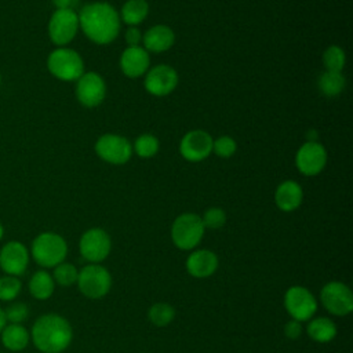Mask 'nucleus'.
<instances>
[{
    "label": "nucleus",
    "mask_w": 353,
    "mask_h": 353,
    "mask_svg": "<svg viewBox=\"0 0 353 353\" xmlns=\"http://www.w3.org/2000/svg\"><path fill=\"white\" fill-rule=\"evenodd\" d=\"M323 306L335 316H346L353 310V294L341 281L327 283L320 292Z\"/></svg>",
    "instance_id": "1a4fd4ad"
},
{
    "label": "nucleus",
    "mask_w": 353,
    "mask_h": 353,
    "mask_svg": "<svg viewBox=\"0 0 353 353\" xmlns=\"http://www.w3.org/2000/svg\"><path fill=\"white\" fill-rule=\"evenodd\" d=\"M76 81V98L83 106L95 108L102 103L106 95V84L98 73L84 72Z\"/></svg>",
    "instance_id": "f8f14e48"
},
{
    "label": "nucleus",
    "mask_w": 353,
    "mask_h": 353,
    "mask_svg": "<svg viewBox=\"0 0 353 353\" xmlns=\"http://www.w3.org/2000/svg\"><path fill=\"white\" fill-rule=\"evenodd\" d=\"M80 254L84 259L97 263L102 262L110 252L112 243L109 234L99 228H92L85 230L79 243Z\"/></svg>",
    "instance_id": "9b49d317"
},
{
    "label": "nucleus",
    "mask_w": 353,
    "mask_h": 353,
    "mask_svg": "<svg viewBox=\"0 0 353 353\" xmlns=\"http://www.w3.org/2000/svg\"><path fill=\"white\" fill-rule=\"evenodd\" d=\"M0 84H1V74H0Z\"/></svg>",
    "instance_id": "58836bf2"
},
{
    "label": "nucleus",
    "mask_w": 353,
    "mask_h": 353,
    "mask_svg": "<svg viewBox=\"0 0 353 353\" xmlns=\"http://www.w3.org/2000/svg\"><path fill=\"white\" fill-rule=\"evenodd\" d=\"M236 149H237V143L232 137L222 135L215 141H212V152L219 157H225V159L230 157L232 154H234Z\"/></svg>",
    "instance_id": "2f4dec72"
},
{
    "label": "nucleus",
    "mask_w": 353,
    "mask_h": 353,
    "mask_svg": "<svg viewBox=\"0 0 353 353\" xmlns=\"http://www.w3.org/2000/svg\"><path fill=\"white\" fill-rule=\"evenodd\" d=\"M48 72L62 81H76L84 73V62L79 52L68 47H58L47 58Z\"/></svg>",
    "instance_id": "20e7f679"
},
{
    "label": "nucleus",
    "mask_w": 353,
    "mask_h": 353,
    "mask_svg": "<svg viewBox=\"0 0 353 353\" xmlns=\"http://www.w3.org/2000/svg\"><path fill=\"white\" fill-rule=\"evenodd\" d=\"M159 139L152 134H142L134 142L135 153L143 159L154 156L159 150Z\"/></svg>",
    "instance_id": "c756f323"
},
{
    "label": "nucleus",
    "mask_w": 353,
    "mask_h": 353,
    "mask_svg": "<svg viewBox=\"0 0 353 353\" xmlns=\"http://www.w3.org/2000/svg\"><path fill=\"white\" fill-rule=\"evenodd\" d=\"M30 338L40 352L61 353L70 345L73 331L65 317L55 313H47L33 323Z\"/></svg>",
    "instance_id": "f03ea898"
},
{
    "label": "nucleus",
    "mask_w": 353,
    "mask_h": 353,
    "mask_svg": "<svg viewBox=\"0 0 353 353\" xmlns=\"http://www.w3.org/2000/svg\"><path fill=\"white\" fill-rule=\"evenodd\" d=\"M125 41L128 47H137L142 41V33L137 26H130L125 30Z\"/></svg>",
    "instance_id": "72a5a7b5"
},
{
    "label": "nucleus",
    "mask_w": 353,
    "mask_h": 353,
    "mask_svg": "<svg viewBox=\"0 0 353 353\" xmlns=\"http://www.w3.org/2000/svg\"><path fill=\"white\" fill-rule=\"evenodd\" d=\"M204 225L201 216L193 212H185L176 216L171 226L172 243L181 250L194 248L204 236Z\"/></svg>",
    "instance_id": "39448f33"
},
{
    "label": "nucleus",
    "mask_w": 353,
    "mask_h": 353,
    "mask_svg": "<svg viewBox=\"0 0 353 353\" xmlns=\"http://www.w3.org/2000/svg\"><path fill=\"white\" fill-rule=\"evenodd\" d=\"M327 163V152L325 148L316 142V141H307L305 142L296 152L295 164L301 174L313 176L323 171L324 165Z\"/></svg>",
    "instance_id": "ddd939ff"
},
{
    "label": "nucleus",
    "mask_w": 353,
    "mask_h": 353,
    "mask_svg": "<svg viewBox=\"0 0 353 353\" xmlns=\"http://www.w3.org/2000/svg\"><path fill=\"white\" fill-rule=\"evenodd\" d=\"M1 343L6 349L11 352H21L23 350L29 341L30 332L22 324H6V327L0 332Z\"/></svg>",
    "instance_id": "412c9836"
},
{
    "label": "nucleus",
    "mask_w": 353,
    "mask_h": 353,
    "mask_svg": "<svg viewBox=\"0 0 353 353\" xmlns=\"http://www.w3.org/2000/svg\"><path fill=\"white\" fill-rule=\"evenodd\" d=\"M79 15V26L97 44L112 43L120 32V15L113 6L105 1L85 4Z\"/></svg>",
    "instance_id": "f257e3e1"
},
{
    "label": "nucleus",
    "mask_w": 353,
    "mask_h": 353,
    "mask_svg": "<svg viewBox=\"0 0 353 353\" xmlns=\"http://www.w3.org/2000/svg\"><path fill=\"white\" fill-rule=\"evenodd\" d=\"M307 335L320 343L330 342L336 335V325L327 317H316L307 325Z\"/></svg>",
    "instance_id": "5701e85b"
},
{
    "label": "nucleus",
    "mask_w": 353,
    "mask_h": 353,
    "mask_svg": "<svg viewBox=\"0 0 353 353\" xmlns=\"http://www.w3.org/2000/svg\"><path fill=\"white\" fill-rule=\"evenodd\" d=\"M77 277H79V270L73 263H69V262L63 261V262H61L59 265H57L54 268L52 279L61 287L73 285L74 283H77Z\"/></svg>",
    "instance_id": "bb28decb"
},
{
    "label": "nucleus",
    "mask_w": 353,
    "mask_h": 353,
    "mask_svg": "<svg viewBox=\"0 0 353 353\" xmlns=\"http://www.w3.org/2000/svg\"><path fill=\"white\" fill-rule=\"evenodd\" d=\"M284 307L296 321L309 320L317 309V301L314 295L305 287L292 285L284 295Z\"/></svg>",
    "instance_id": "6e6552de"
},
{
    "label": "nucleus",
    "mask_w": 353,
    "mask_h": 353,
    "mask_svg": "<svg viewBox=\"0 0 353 353\" xmlns=\"http://www.w3.org/2000/svg\"><path fill=\"white\" fill-rule=\"evenodd\" d=\"M4 316L10 324H22L29 316V307L23 302H14L4 309Z\"/></svg>",
    "instance_id": "7c9ffc66"
},
{
    "label": "nucleus",
    "mask_w": 353,
    "mask_h": 353,
    "mask_svg": "<svg viewBox=\"0 0 353 353\" xmlns=\"http://www.w3.org/2000/svg\"><path fill=\"white\" fill-rule=\"evenodd\" d=\"M30 254L41 268H55L65 261L68 244L65 239L54 232L37 234L30 245Z\"/></svg>",
    "instance_id": "7ed1b4c3"
},
{
    "label": "nucleus",
    "mask_w": 353,
    "mask_h": 353,
    "mask_svg": "<svg viewBox=\"0 0 353 353\" xmlns=\"http://www.w3.org/2000/svg\"><path fill=\"white\" fill-rule=\"evenodd\" d=\"M284 334L287 338L290 339H296L301 336L302 334V325L299 321L296 320H290L285 325H284Z\"/></svg>",
    "instance_id": "f704fd0d"
},
{
    "label": "nucleus",
    "mask_w": 353,
    "mask_h": 353,
    "mask_svg": "<svg viewBox=\"0 0 353 353\" xmlns=\"http://www.w3.org/2000/svg\"><path fill=\"white\" fill-rule=\"evenodd\" d=\"M3 236H4V228H3V225L0 223V240L3 239Z\"/></svg>",
    "instance_id": "4c0bfd02"
},
{
    "label": "nucleus",
    "mask_w": 353,
    "mask_h": 353,
    "mask_svg": "<svg viewBox=\"0 0 353 353\" xmlns=\"http://www.w3.org/2000/svg\"><path fill=\"white\" fill-rule=\"evenodd\" d=\"M186 269L196 279H205L218 269V256L210 250H197L186 259Z\"/></svg>",
    "instance_id": "a211bd4d"
},
{
    "label": "nucleus",
    "mask_w": 353,
    "mask_h": 353,
    "mask_svg": "<svg viewBox=\"0 0 353 353\" xmlns=\"http://www.w3.org/2000/svg\"><path fill=\"white\" fill-rule=\"evenodd\" d=\"M149 54L148 51L141 47V46H137V47H127L121 57H120V68H121V72L131 77V79H135V77H139L142 76L143 73L148 72V68H149Z\"/></svg>",
    "instance_id": "f3484780"
},
{
    "label": "nucleus",
    "mask_w": 353,
    "mask_h": 353,
    "mask_svg": "<svg viewBox=\"0 0 353 353\" xmlns=\"http://www.w3.org/2000/svg\"><path fill=\"white\" fill-rule=\"evenodd\" d=\"M29 265V251L21 241H7L0 250V269L10 276H22Z\"/></svg>",
    "instance_id": "4468645a"
},
{
    "label": "nucleus",
    "mask_w": 353,
    "mask_h": 353,
    "mask_svg": "<svg viewBox=\"0 0 353 353\" xmlns=\"http://www.w3.org/2000/svg\"><path fill=\"white\" fill-rule=\"evenodd\" d=\"M212 137L203 130H193L183 135L179 152L188 161H201L212 152Z\"/></svg>",
    "instance_id": "2eb2a0df"
},
{
    "label": "nucleus",
    "mask_w": 353,
    "mask_h": 353,
    "mask_svg": "<svg viewBox=\"0 0 353 353\" xmlns=\"http://www.w3.org/2000/svg\"><path fill=\"white\" fill-rule=\"evenodd\" d=\"M148 316H149V320L152 324H154L157 327H164V325H168L174 320L175 309L170 303L159 302V303H154L150 306Z\"/></svg>",
    "instance_id": "a878e982"
},
{
    "label": "nucleus",
    "mask_w": 353,
    "mask_h": 353,
    "mask_svg": "<svg viewBox=\"0 0 353 353\" xmlns=\"http://www.w3.org/2000/svg\"><path fill=\"white\" fill-rule=\"evenodd\" d=\"M55 290V281L52 276L46 270H37L29 280V292L39 301L48 299Z\"/></svg>",
    "instance_id": "4be33fe9"
},
{
    "label": "nucleus",
    "mask_w": 353,
    "mask_h": 353,
    "mask_svg": "<svg viewBox=\"0 0 353 353\" xmlns=\"http://www.w3.org/2000/svg\"><path fill=\"white\" fill-rule=\"evenodd\" d=\"M95 152L106 163L124 164L131 159L132 145L121 135L105 134L95 142Z\"/></svg>",
    "instance_id": "9d476101"
},
{
    "label": "nucleus",
    "mask_w": 353,
    "mask_h": 353,
    "mask_svg": "<svg viewBox=\"0 0 353 353\" xmlns=\"http://www.w3.org/2000/svg\"><path fill=\"white\" fill-rule=\"evenodd\" d=\"M174 40L175 34L167 25H154L149 28L142 37L145 50L156 54L170 50L174 44Z\"/></svg>",
    "instance_id": "6ab92c4d"
},
{
    "label": "nucleus",
    "mask_w": 353,
    "mask_h": 353,
    "mask_svg": "<svg viewBox=\"0 0 353 353\" xmlns=\"http://www.w3.org/2000/svg\"><path fill=\"white\" fill-rule=\"evenodd\" d=\"M149 12V4L146 0H127L121 7L120 18L130 26L141 23Z\"/></svg>",
    "instance_id": "b1692460"
},
{
    "label": "nucleus",
    "mask_w": 353,
    "mask_h": 353,
    "mask_svg": "<svg viewBox=\"0 0 353 353\" xmlns=\"http://www.w3.org/2000/svg\"><path fill=\"white\" fill-rule=\"evenodd\" d=\"M302 197H303V193H302L301 185L291 179L281 182L277 186L274 193L276 205L285 212H291L296 210L302 203Z\"/></svg>",
    "instance_id": "aec40b11"
},
{
    "label": "nucleus",
    "mask_w": 353,
    "mask_h": 353,
    "mask_svg": "<svg viewBox=\"0 0 353 353\" xmlns=\"http://www.w3.org/2000/svg\"><path fill=\"white\" fill-rule=\"evenodd\" d=\"M6 324H7V321H6V316H4V309L0 307V332L6 327Z\"/></svg>",
    "instance_id": "e433bc0d"
},
{
    "label": "nucleus",
    "mask_w": 353,
    "mask_h": 353,
    "mask_svg": "<svg viewBox=\"0 0 353 353\" xmlns=\"http://www.w3.org/2000/svg\"><path fill=\"white\" fill-rule=\"evenodd\" d=\"M55 7L57 8H70L73 10L74 4L79 1V0H52Z\"/></svg>",
    "instance_id": "c9c22d12"
},
{
    "label": "nucleus",
    "mask_w": 353,
    "mask_h": 353,
    "mask_svg": "<svg viewBox=\"0 0 353 353\" xmlns=\"http://www.w3.org/2000/svg\"><path fill=\"white\" fill-rule=\"evenodd\" d=\"M319 88L327 97H336L345 88V77L341 72H324L319 79Z\"/></svg>",
    "instance_id": "393cba45"
},
{
    "label": "nucleus",
    "mask_w": 353,
    "mask_h": 353,
    "mask_svg": "<svg viewBox=\"0 0 353 353\" xmlns=\"http://www.w3.org/2000/svg\"><path fill=\"white\" fill-rule=\"evenodd\" d=\"M77 285L81 294L90 299L105 296L112 287V276L101 265H87L79 272Z\"/></svg>",
    "instance_id": "423d86ee"
},
{
    "label": "nucleus",
    "mask_w": 353,
    "mask_h": 353,
    "mask_svg": "<svg viewBox=\"0 0 353 353\" xmlns=\"http://www.w3.org/2000/svg\"><path fill=\"white\" fill-rule=\"evenodd\" d=\"M79 15L70 8H57L48 21V36L50 40L63 47L69 44L79 30Z\"/></svg>",
    "instance_id": "0eeeda50"
},
{
    "label": "nucleus",
    "mask_w": 353,
    "mask_h": 353,
    "mask_svg": "<svg viewBox=\"0 0 353 353\" xmlns=\"http://www.w3.org/2000/svg\"><path fill=\"white\" fill-rule=\"evenodd\" d=\"M345 52L339 46H330L323 54V63L328 72H341L345 66Z\"/></svg>",
    "instance_id": "cd10ccee"
},
{
    "label": "nucleus",
    "mask_w": 353,
    "mask_h": 353,
    "mask_svg": "<svg viewBox=\"0 0 353 353\" xmlns=\"http://www.w3.org/2000/svg\"><path fill=\"white\" fill-rule=\"evenodd\" d=\"M22 290V283L17 276L4 274L0 277V301H14Z\"/></svg>",
    "instance_id": "c85d7f7f"
},
{
    "label": "nucleus",
    "mask_w": 353,
    "mask_h": 353,
    "mask_svg": "<svg viewBox=\"0 0 353 353\" xmlns=\"http://www.w3.org/2000/svg\"><path fill=\"white\" fill-rule=\"evenodd\" d=\"M178 84V73L170 65H157L152 68L145 77V88L154 97L168 95Z\"/></svg>",
    "instance_id": "dca6fc26"
},
{
    "label": "nucleus",
    "mask_w": 353,
    "mask_h": 353,
    "mask_svg": "<svg viewBox=\"0 0 353 353\" xmlns=\"http://www.w3.org/2000/svg\"><path fill=\"white\" fill-rule=\"evenodd\" d=\"M203 225L204 228H208V229H219L225 225L226 222V214L222 208H218V207H212V208H208L203 218Z\"/></svg>",
    "instance_id": "473e14b6"
}]
</instances>
